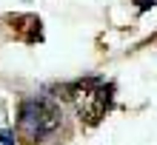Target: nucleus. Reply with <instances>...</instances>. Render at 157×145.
<instances>
[{"label":"nucleus","instance_id":"nucleus-2","mask_svg":"<svg viewBox=\"0 0 157 145\" xmlns=\"http://www.w3.org/2000/svg\"><path fill=\"white\" fill-rule=\"evenodd\" d=\"M69 100L75 103L77 114L86 117L89 122H97L103 111L109 108V94H106V85L100 80H86V83H75L66 88Z\"/></svg>","mask_w":157,"mask_h":145},{"label":"nucleus","instance_id":"nucleus-4","mask_svg":"<svg viewBox=\"0 0 157 145\" xmlns=\"http://www.w3.org/2000/svg\"><path fill=\"white\" fill-rule=\"evenodd\" d=\"M134 3H137V6H140V9H143V12H146V9H154V0H134Z\"/></svg>","mask_w":157,"mask_h":145},{"label":"nucleus","instance_id":"nucleus-3","mask_svg":"<svg viewBox=\"0 0 157 145\" xmlns=\"http://www.w3.org/2000/svg\"><path fill=\"white\" fill-rule=\"evenodd\" d=\"M0 142H3V145H14V131L0 128Z\"/></svg>","mask_w":157,"mask_h":145},{"label":"nucleus","instance_id":"nucleus-1","mask_svg":"<svg viewBox=\"0 0 157 145\" xmlns=\"http://www.w3.org/2000/svg\"><path fill=\"white\" fill-rule=\"evenodd\" d=\"M60 108L52 100H23L20 103V114H17V125H20L26 140H43L60 128Z\"/></svg>","mask_w":157,"mask_h":145}]
</instances>
